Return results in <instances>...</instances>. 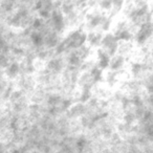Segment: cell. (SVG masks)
I'll return each mask as SVG.
<instances>
[{
	"mask_svg": "<svg viewBox=\"0 0 153 153\" xmlns=\"http://www.w3.org/2000/svg\"><path fill=\"white\" fill-rule=\"evenodd\" d=\"M125 62H126V58H124L123 56H121V55L115 53L114 56L110 57L108 68L111 70H120L124 66Z\"/></svg>",
	"mask_w": 153,
	"mask_h": 153,
	"instance_id": "cell-3",
	"label": "cell"
},
{
	"mask_svg": "<svg viewBox=\"0 0 153 153\" xmlns=\"http://www.w3.org/2000/svg\"><path fill=\"white\" fill-rule=\"evenodd\" d=\"M117 44H119V39H117L111 32H108L104 34L102 42H101V46L99 47V48H100L103 53L108 55L109 57H112L117 51Z\"/></svg>",
	"mask_w": 153,
	"mask_h": 153,
	"instance_id": "cell-1",
	"label": "cell"
},
{
	"mask_svg": "<svg viewBox=\"0 0 153 153\" xmlns=\"http://www.w3.org/2000/svg\"><path fill=\"white\" fill-rule=\"evenodd\" d=\"M105 33L101 32L99 30H90L87 32V36H86V44L92 49H98L101 46V42H102L103 36Z\"/></svg>",
	"mask_w": 153,
	"mask_h": 153,
	"instance_id": "cell-2",
	"label": "cell"
}]
</instances>
